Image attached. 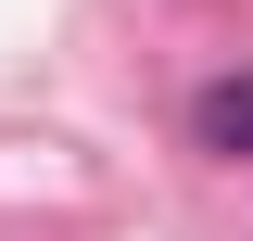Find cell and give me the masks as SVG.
<instances>
[{"label": "cell", "mask_w": 253, "mask_h": 241, "mask_svg": "<svg viewBox=\"0 0 253 241\" xmlns=\"http://www.w3.org/2000/svg\"><path fill=\"white\" fill-rule=\"evenodd\" d=\"M190 140L228 152V165H253V76H203L190 89Z\"/></svg>", "instance_id": "1"}]
</instances>
